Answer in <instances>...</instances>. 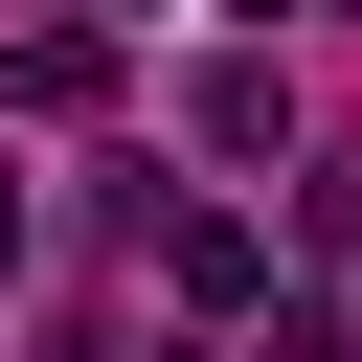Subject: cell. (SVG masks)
<instances>
[{"mask_svg":"<svg viewBox=\"0 0 362 362\" xmlns=\"http://www.w3.org/2000/svg\"><path fill=\"white\" fill-rule=\"evenodd\" d=\"M181 362H204V339H181Z\"/></svg>","mask_w":362,"mask_h":362,"instance_id":"8992f818","label":"cell"},{"mask_svg":"<svg viewBox=\"0 0 362 362\" xmlns=\"http://www.w3.org/2000/svg\"><path fill=\"white\" fill-rule=\"evenodd\" d=\"M181 113H204V158H272V136H294V90H272V68H249V45H226V68H204V90H181Z\"/></svg>","mask_w":362,"mask_h":362,"instance_id":"3957f363","label":"cell"},{"mask_svg":"<svg viewBox=\"0 0 362 362\" xmlns=\"http://www.w3.org/2000/svg\"><path fill=\"white\" fill-rule=\"evenodd\" d=\"M226 23H294V0H226Z\"/></svg>","mask_w":362,"mask_h":362,"instance_id":"277c9868","label":"cell"},{"mask_svg":"<svg viewBox=\"0 0 362 362\" xmlns=\"http://www.w3.org/2000/svg\"><path fill=\"white\" fill-rule=\"evenodd\" d=\"M136 249H158V272H181V317H249V294H272V249H249V226H204V204H158V226H136Z\"/></svg>","mask_w":362,"mask_h":362,"instance_id":"7a4b0ae2","label":"cell"},{"mask_svg":"<svg viewBox=\"0 0 362 362\" xmlns=\"http://www.w3.org/2000/svg\"><path fill=\"white\" fill-rule=\"evenodd\" d=\"M317 362H362V339H317Z\"/></svg>","mask_w":362,"mask_h":362,"instance_id":"5b68a950","label":"cell"},{"mask_svg":"<svg viewBox=\"0 0 362 362\" xmlns=\"http://www.w3.org/2000/svg\"><path fill=\"white\" fill-rule=\"evenodd\" d=\"M0 113H113V23H23L0 45Z\"/></svg>","mask_w":362,"mask_h":362,"instance_id":"6da1fadb","label":"cell"}]
</instances>
